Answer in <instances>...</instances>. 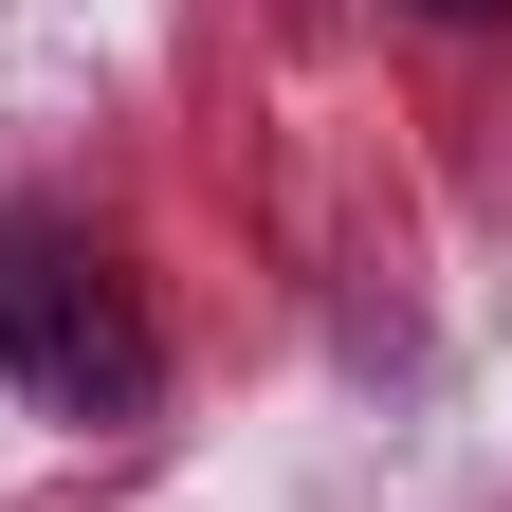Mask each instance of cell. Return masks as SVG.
<instances>
[{"instance_id": "1", "label": "cell", "mask_w": 512, "mask_h": 512, "mask_svg": "<svg viewBox=\"0 0 512 512\" xmlns=\"http://www.w3.org/2000/svg\"><path fill=\"white\" fill-rule=\"evenodd\" d=\"M0 384L55 403V421H147V403H165L147 293H128L74 220H37V202H0Z\"/></svg>"}, {"instance_id": "2", "label": "cell", "mask_w": 512, "mask_h": 512, "mask_svg": "<svg viewBox=\"0 0 512 512\" xmlns=\"http://www.w3.org/2000/svg\"><path fill=\"white\" fill-rule=\"evenodd\" d=\"M421 19H512V0H421Z\"/></svg>"}]
</instances>
